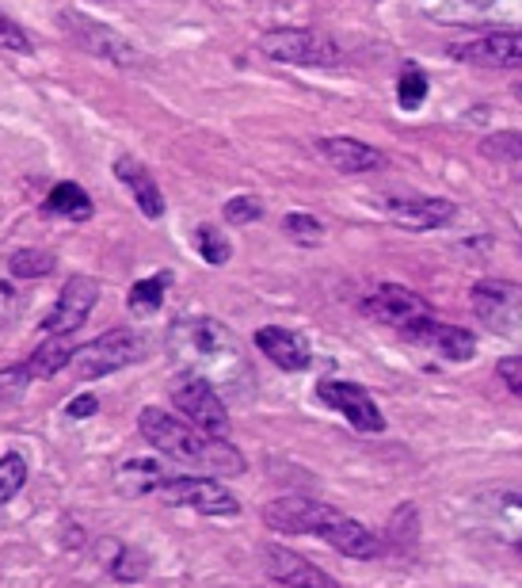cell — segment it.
<instances>
[{"mask_svg":"<svg viewBox=\"0 0 522 588\" xmlns=\"http://www.w3.org/2000/svg\"><path fill=\"white\" fill-rule=\"evenodd\" d=\"M168 352L191 374L210 382V386L245 390L252 382L248 360L240 352L237 336L214 317H179L168 329Z\"/></svg>","mask_w":522,"mask_h":588,"instance_id":"6da1fadb","label":"cell"},{"mask_svg":"<svg viewBox=\"0 0 522 588\" xmlns=\"http://www.w3.org/2000/svg\"><path fill=\"white\" fill-rule=\"evenodd\" d=\"M141 435L168 459L184 462V467H195L210 478H237L245 474V454H240L233 443H225L221 435H206L195 424L179 421V416L160 413L157 405H146L138 416Z\"/></svg>","mask_w":522,"mask_h":588,"instance_id":"7a4b0ae2","label":"cell"},{"mask_svg":"<svg viewBox=\"0 0 522 588\" xmlns=\"http://www.w3.org/2000/svg\"><path fill=\"white\" fill-rule=\"evenodd\" d=\"M431 23L481 27L489 35L522 31V0H412Z\"/></svg>","mask_w":522,"mask_h":588,"instance_id":"3957f363","label":"cell"},{"mask_svg":"<svg viewBox=\"0 0 522 588\" xmlns=\"http://www.w3.org/2000/svg\"><path fill=\"white\" fill-rule=\"evenodd\" d=\"M259 53L272 61H286V66H339L344 50L336 39H328L324 31H309V27H283V31H267L259 39Z\"/></svg>","mask_w":522,"mask_h":588,"instance_id":"277c9868","label":"cell"},{"mask_svg":"<svg viewBox=\"0 0 522 588\" xmlns=\"http://www.w3.org/2000/svg\"><path fill=\"white\" fill-rule=\"evenodd\" d=\"M141 336L134 333V329H111V333H104L100 341H92V344H85V347H77L73 352V374L77 379H104V374H111V371H122V367H130L134 360H141Z\"/></svg>","mask_w":522,"mask_h":588,"instance_id":"5b68a950","label":"cell"},{"mask_svg":"<svg viewBox=\"0 0 522 588\" xmlns=\"http://www.w3.org/2000/svg\"><path fill=\"white\" fill-rule=\"evenodd\" d=\"M173 405L187 416V424H195L206 435H225L229 432V413H225V401L218 386H210L199 374H179L173 382Z\"/></svg>","mask_w":522,"mask_h":588,"instance_id":"8992f818","label":"cell"},{"mask_svg":"<svg viewBox=\"0 0 522 588\" xmlns=\"http://www.w3.org/2000/svg\"><path fill=\"white\" fill-rule=\"evenodd\" d=\"M473 310L492 333L522 341V283L481 280L473 287Z\"/></svg>","mask_w":522,"mask_h":588,"instance_id":"52a82bcc","label":"cell"},{"mask_svg":"<svg viewBox=\"0 0 522 588\" xmlns=\"http://www.w3.org/2000/svg\"><path fill=\"white\" fill-rule=\"evenodd\" d=\"M160 501L173 508H191V512H203V516H240V501L214 478L173 474L160 486Z\"/></svg>","mask_w":522,"mask_h":588,"instance_id":"ba28073f","label":"cell"},{"mask_svg":"<svg viewBox=\"0 0 522 588\" xmlns=\"http://www.w3.org/2000/svg\"><path fill=\"white\" fill-rule=\"evenodd\" d=\"M58 20H61V31H66L85 53L107 58V61H115V66H138L141 61L134 42H126L119 31H111V27L88 20V16H80V12H61Z\"/></svg>","mask_w":522,"mask_h":588,"instance_id":"9c48e42d","label":"cell"},{"mask_svg":"<svg viewBox=\"0 0 522 588\" xmlns=\"http://www.w3.org/2000/svg\"><path fill=\"white\" fill-rule=\"evenodd\" d=\"M96 302H100V283H96L92 275H69V283L61 287L58 302H53V310L47 314V321H42V329H47L50 336L77 333L88 321V314L96 310Z\"/></svg>","mask_w":522,"mask_h":588,"instance_id":"30bf717a","label":"cell"},{"mask_svg":"<svg viewBox=\"0 0 522 588\" xmlns=\"http://www.w3.org/2000/svg\"><path fill=\"white\" fill-rule=\"evenodd\" d=\"M313 535H321V539L328 542V547L336 550V555L358 558V561L374 558V555H377V547H382V542L374 539V531H371V528H363V523L351 520V516H344V512H339V508H332V504H324V508H321L317 528H313Z\"/></svg>","mask_w":522,"mask_h":588,"instance_id":"8fae6325","label":"cell"},{"mask_svg":"<svg viewBox=\"0 0 522 588\" xmlns=\"http://www.w3.org/2000/svg\"><path fill=\"white\" fill-rule=\"evenodd\" d=\"M264 569L267 577L286 588H339V581L332 574H324L321 566H313L309 558L298 555V550L283 547V542H267L264 550Z\"/></svg>","mask_w":522,"mask_h":588,"instance_id":"7c38bea8","label":"cell"},{"mask_svg":"<svg viewBox=\"0 0 522 588\" xmlns=\"http://www.w3.org/2000/svg\"><path fill=\"white\" fill-rule=\"evenodd\" d=\"M450 58L476 69H522V31L481 35L462 47H450Z\"/></svg>","mask_w":522,"mask_h":588,"instance_id":"4fadbf2b","label":"cell"},{"mask_svg":"<svg viewBox=\"0 0 522 588\" xmlns=\"http://www.w3.org/2000/svg\"><path fill=\"white\" fill-rule=\"evenodd\" d=\"M317 394H321L324 405H332L336 413H344L358 432H382L385 428L382 409L374 405V398L366 394L358 382H321Z\"/></svg>","mask_w":522,"mask_h":588,"instance_id":"5bb4252c","label":"cell"},{"mask_svg":"<svg viewBox=\"0 0 522 588\" xmlns=\"http://www.w3.org/2000/svg\"><path fill=\"white\" fill-rule=\"evenodd\" d=\"M363 314H371L374 321H382V325H393V329H401L404 333L412 321L431 317V306L420 298L416 291L397 287V283H385V287H377L371 298L363 302Z\"/></svg>","mask_w":522,"mask_h":588,"instance_id":"9a60e30c","label":"cell"},{"mask_svg":"<svg viewBox=\"0 0 522 588\" xmlns=\"http://www.w3.org/2000/svg\"><path fill=\"white\" fill-rule=\"evenodd\" d=\"M404 336H412V341H420V344H431L439 355H446V360H454V363L473 360V352H476V336L470 329L443 325V321H435V317L412 321V325L404 329Z\"/></svg>","mask_w":522,"mask_h":588,"instance_id":"2e32d148","label":"cell"},{"mask_svg":"<svg viewBox=\"0 0 522 588\" xmlns=\"http://www.w3.org/2000/svg\"><path fill=\"white\" fill-rule=\"evenodd\" d=\"M390 222H397L404 229H439L454 222V203L450 199H431V195H416V199H390L385 203Z\"/></svg>","mask_w":522,"mask_h":588,"instance_id":"e0dca14e","label":"cell"},{"mask_svg":"<svg viewBox=\"0 0 522 588\" xmlns=\"http://www.w3.org/2000/svg\"><path fill=\"white\" fill-rule=\"evenodd\" d=\"M321 501L309 497H278V501L264 504V523L278 535H313L321 516Z\"/></svg>","mask_w":522,"mask_h":588,"instance_id":"ac0fdd59","label":"cell"},{"mask_svg":"<svg viewBox=\"0 0 522 588\" xmlns=\"http://www.w3.org/2000/svg\"><path fill=\"white\" fill-rule=\"evenodd\" d=\"M256 347L275 363V367H283V371H305V367H309V344H305L298 333L283 329V325L259 329Z\"/></svg>","mask_w":522,"mask_h":588,"instance_id":"d6986e66","label":"cell"},{"mask_svg":"<svg viewBox=\"0 0 522 588\" xmlns=\"http://www.w3.org/2000/svg\"><path fill=\"white\" fill-rule=\"evenodd\" d=\"M321 157L344 176L371 173V168L382 165V154L358 138H321Z\"/></svg>","mask_w":522,"mask_h":588,"instance_id":"ffe728a7","label":"cell"},{"mask_svg":"<svg viewBox=\"0 0 522 588\" xmlns=\"http://www.w3.org/2000/svg\"><path fill=\"white\" fill-rule=\"evenodd\" d=\"M115 173H119V180H122V184H130L134 199H138V207H141V214H146V218H160V214H165V195H160L157 180H152L146 168L138 165V160L119 157Z\"/></svg>","mask_w":522,"mask_h":588,"instance_id":"44dd1931","label":"cell"},{"mask_svg":"<svg viewBox=\"0 0 522 588\" xmlns=\"http://www.w3.org/2000/svg\"><path fill=\"white\" fill-rule=\"evenodd\" d=\"M173 478L160 470L157 459H130L119 467V474H115V486H119V493L126 497H141V493H160V486Z\"/></svg>","mask_w":522,"mask_h":588,"instance_id":"7402d4cb","label":"cell"},{"mask_svg":"<svg viewBox=\"0 0 522 588\" xmlns=\"http://www.w3.org/2000/svg\"><path fill=\"white\" fill-rule=\"evenodd\" d=\"M73 333H61V336H50L47 344H39L31 352V360H27V371H31V379H53L58 371H66L69 363H73V341H69Z\"/></svg>","mask_w":522,"mask_h":588,"instance_id":"603a6c76","label":"cell"},{"mask_svg":"<svg viewBox=\"0 0 522 588\" xmlns=\"http://www.w3.org/2000/svg\"><path fill=\"white\" fill-rule=\"evenodd\" d=\"M47 210L58 214V218L85 222V218H92V199H88L85 187H77V184H58V187H53V192L47 195Z\"/></svg>","mask_w":522,"mask_h":588,"instance_id":"cb8c5ba5","label":"cell"},{"mask_svg":"<svg viewBox=\"0 0 522 588\" xmlns=\"http://www.w3.org/2000/svg\"><path fill=\"white\" fill-rule=\"evenodd\" d=\"M489 512H492V520H496L500 531H508L511 539L522 542V486H519V489H500V493H492Z\"/></svg>","mask_w":522,"mask_h":588,"instance_id":"d4e9b609","label":"cell"},{"mask_svg":"<svg viewBox=\"0 0 522 588\" xmlns=\"http://www.w3.org/2000/svg\"><path fill=\"white\" fill-rule=\"evenodd\" d=\"M165 291H168V275H152V280L134 283L126 306H130L134 314H152V310H160V302H165Z\"/></svg>","mask_w":522,"mask_h":588,"instance_id":"484cf974","label":"cell"},{"mask_svg":"<svg viewBox=\"0 0 522 588\" xmlns=\"http://www.w3.org/2000/svg\"><path fill=\"white\" fill-rule=\"evenodd\" d=\"M8 272L20 275V280H42V275L53 272V256L39 253V248H20V253H12V261H8Z\"/></svg>","mask_w":522,"mask_h":588,"instance_id":"4316f807","label":"cell"},{"mask_svg":"<svg viewBox=\"0 0 522 588\" xmlns=\"http://www.w3.org/2000/svg\"><path fill=\"white\" fill-rule=\"evenodd\" d=\"M27 481V462L20 451H8L4 459H0V504H8L16 493L23 489Z\"/></svg>","mask_w":522,"mask_h":588,"instance_id":"83f0119b","label":"cell"},{"mask_svg":"<svg viewBox=\"0 0 522 588\" xmlns=\"http://www.w3.org/2000/svg\"><path fill=\"white\" fill-rule=\"evenodd\" d=\"M195 245H199L203 261H206V264H214V267L229 264V256H233L229 237H225L221 229H214V226H199V234H195Z\"/></svg>","mask_w":522,"mask_h":588,"instance_id":"f1b7e54d","label":"cell"},{"mask_svg":"<svg viewBox=\"0 0 522 588\" xmlns=\"http://www.w3.org/2000/svg\"><path fill=\"white\" fill-rule=\"evenodd\" d=\"M397 100L404 111H416V107L427 100V77L420 69H404L401 80H397Z\"/></svg>","mask_w":522,"mask_h":588,"instance_id":"f546056e","label":"cell"},{"mask_svg":"<svg viewBox=\"0 0 522 588\" xmlns=\"http://www.w3.org/2000/svg\"><path fill=\"white\" fill-rule=\"evenodd\" d=\"M146 569H149V558L141 555L138 547L119 550V558L111 561V574L119 577V581H141V577H146Z\"/></svg>","mask_w":522,"mask_h":588,"instance_id":"4dcf8cb0","label":"cell"},{"mask_svg":"<svg viewBox=\"0 0 522 588\" xmlns=\"http://www.w3.org/2000/svg\"><path fill=\"white\" fill-rule=\"evenodd\" d=\"M283 229L290 234L294 241H302V245H317L324 237V226L321 218H313V214H286L283 218Z\"/></svg>","mask_w":522,"mask_h":588,"instance_id":"1f68e13d","label":"cell"},{"mask_svg":"<svg viewBox=\"0 0 522 588\" xmlns=\"http://www.w3.org/2000/svg\"><path fill=\"white\" fill-rule=\"evenodd\" d=\"M259 214H264V203L256 195H237V199L225 203V222H233V226H248Z\"/></svg>","mask_w":522,"mask_h":588,"instance_id":"d6a6232c","label":"cell"},{"mask_svg":"<svg viewBox=\"0 0 522 588\" xmlns=\"http://www.w3.org/2000/svg\"><path fill=\"white\" fill-rule=\"evenodd\" d=\"M484 154L522 160V134H492V138H484Z\"/></svg>","mask_w":522,"mask_h":588,"instance_id":"836d02e7","label":"cell"},{"mask_svg":"<svg viewBox=\"0 0 522 588\" xmlns=\"http://www.w3.org/2000/svg\"><path fill=\"white\" fill-rule=\"evenodd\" d=\"M496 374L503 379V386H508L511 394L522 398V355H508V360H500Z\"/></svg>","mask_w":522,"mask_h":588,"instance_id":"e575fe53","label":"cell"},{"mask_svg":"<svg viewBox=\"0 0 522 588\" xmlns=\"http://www.w3.org/2000/svg\"><path fill=\"white\" fill-rule=\"evenodd\" d=\"M0 47L16 50V53H27V50H31V42H27V35L12 20H4V16H0Z\"/></svg>","mask_w":522,"mask_h":588,"instance_id":"d590c367","label":"cell"},{"mask_svg":"<svg viewBox=\"0 0 522 588\" xmlns=\"http://www.w3.org/2000/svg\"><path fill=\"white\" fill-rule=\"evenodd\" d=\"M100 413V398L96 394H80L66 405V416H73V421H88V416Z\"/></svg>","mask_w":522,"mask_h":588,"instance_id":"8d00e7d4","label":"cell"},{"mask_svg":"<svg viewBox=\"0 0 522 588\" xmlns=\"http://www.w3.org/2000/svg\"><path fill=\"white\" fill-rule=\"evenodd\" d=\"M27 382H31V371H27V363H23V367H8V371H0V394H4V390L20 394Z\"/></svg>","mask_w":522,"mask_h":588,"instance_id":"74e56055","label":"cell"}]
</instances>
